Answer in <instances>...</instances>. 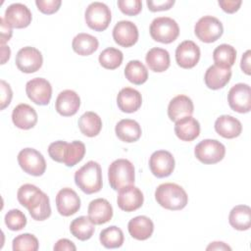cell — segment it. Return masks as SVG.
<instances>
[{"instance_id": "1", "label": "cell", "mask_w": 251, "mask_h": 251, "mask_svg": "<svg viewBox=\"0 0 251 251\" xmlns=\"http://www.w3.org/2000/svg\"><path fill=\"white\" fill-rule=\"evenodd\" d=\"M19 203L27 209L31 218L35 221H44L51 216L50 200L46 193L37 186L23 184L17 193Z\"/></svg>"}, {"instance_id": "2", "label": "cell", "mask_w": 251, "mask_h": 251, "mask_svg": "<svg viewBox=\"0 0 251 251\" xmlns=\"http://www.w3.org/2000/svg\"><path fill=\"white\" fill-rule=\"evenodd\" d=\"M48 154L52 160L63 163L67 167H74L83 159L85 155V145L78 140L72 141L71 143L58 140L49 145Z\"/></svg>"}, {"instance_id": "3", "label": "cell", "mask_w": 251, "mask_h": 251, "mask_svg": "<svg viewBox=\"0 0 251 251\" xmlns=\"http://www.w3.org/2000/svg\"><path fill=\"white\" fill-rule=\"evenodd\" d=\"M155 199L160 206L171 211L181 210L188 202L185 190L180 185L173 182L160 184L155 190Z\"/></svg>"}, {"instance_id": "4", "label": "cell", "mask_w": 251, "mask_h": 251, "mask_svg": "<svg viewBox=\"0 0 251 251\" xmlns=\"http://www.w3.org/2000/svg\"><path fill=\"white\" fill-rule=\"evenodd\" d=\"M75 182L86 194H93L100 191L103 185L100 165L95 161H88L75 173Z\"/></svg>"}, {"instance_id": "5", "label": "cell", "mask_w": 251, "mask_h": 251, "mask_svg": "<svg viewBox=\"0 0 251 251\" xmlns=\"http://www.w3.org/2000/svg\"><path fill=\"white\" fill-rule=\"evenodd\" d=\"M134 167L126 159H117L111 163L108 169V180L114 190L132 185L134 183Z\"/></svg>"}, {"instance_id": "6", "label": "cell", "mask_w": 251, "mask_h": 251, "mask_svg": "<svg viewBox=\"0 0 251 251\" xmlns=\"http://www.w3.org/2000/svg\"><path fill=\"white\" fill-rule=\"evenodd\" d=\"M149 31L155 41L169 44L177 38L179 27L177 23L172 18L159 17L152 21Z\"/></svg>"}, {"instance_id": "7", "label": "cell", "mask_w": 251, "mask_h": 251, "mask_svg": "<svg viewBox=\"0 0 251 251\" xmlns=\"http://www.w3.org/2000/svg\"><path fill=\"white\" fill-rule=\"evenodd\" d=\"M86 25L95 31L105 30L112 20L110 8L102 2L90 3L84 14Z\"/></svg>"}, {"instance_id": "8", "label": "cell", "mask_w": 251, "mask_h": 251, "mask_svg": "<svg viewBox=\"0 0 251 251\" xmlns=\"http://www.w3.org/2000/svg\"><path fill=\"white\" fill-rule=\"evenodd\" d=\"M195 157L203 164L212 165L222 161L226 155L225 145L216 139H204L194 148Z\"/></svg>"}, {"instance_id": "9", "label": "cell", "mask_w": 251, "mask_h": 251, "mask_svg": "<svg viewBox=\"0 0 251 251\" xmlns=\"http://www.w3.org/2000/svg\"><path fill=\"white\" fill-rule=\"evenodd\" d=\"M224 32L223 24L213 16H204L198 20L194 26V33L199 40L205 43L217 41Z\"/></svg>"}, {"instance_id": "10", "label": "cell", "mask_w": 251, "mask_h": 251, "mask_svg": "<svg viewBox=\"0 0 251 251\" xmlns=\"http://www.w3.org/2000/svg\"><path fill=\"white\" fill-rule=\"evenodd\" d=\"M18 163L25 173L34 176H42L46 170V162L43 155L33 148L21 150L18 154Z\"/></svg>"}, {"instance_id": "11", "label": "cell", "mask_w": 251, "mask_h": 251, "mask_svg": "<svg viewBox=\"0 0 251 251\" xmlns=\"http://www.w3.org/2000/svg\"><path fill=\"white\" fill-rule=\"evenodd\" d=\"M17 68L25 74L37 72L43 63L41 52L31 46H25L20 49L16 55Z\"/></svg>"}, {"instance_id": "12", "label": "cell", "mask_w": 251, "mask_h": 251, "mask_svg": "<svg viewBox=\"0 0 251 251\" xmlns=\"http://www.w3.org/2000/svg\"><path fill=\"white\" fill-rule=\"evenodd\" d=\"M25 92L29 100L36 105L49 104L52 97V86L50 82L42 77H34L25 84Z\"/></svg>"}, {"instance_id": "13", "label": "cell", "mask_w": 251, "mask_h": 251, "mask_svg": "<svg viewBox=\"0 0 251 251\" xmlns=\"http://www.w3.org/2000/svg\"><path fill=\"white\" fill-rule=\"evenodd\" d=\"M229 107L237 113H248L251 110V89L246 83L234 84L227 93Z\"/></svg>"}, {"instance_id": "14", "label": "cell", "mask_w": 251, "mask_h": 251, "mask_svg": "<svg viewBox=\"0 0 251 251\" xmlns=\"http://www.w3.org/2000/svg\"><path fill=\"white\" fill-rule=\"evenodd\" d=\"M151 173L159 177L169 176L175 170V158L171 152L166 150L155 151L149 159Z\"/></svg>"}, {"instance_id": "15", "label": "cell", "mask_w": 251, "mask_h": 251, "mask_svg": "<svg viewBox=\"0 0 251 251\" xmlns=\"http://www.w3.org/2000/svg\"><path fill=\"white\" fill-rule=\"evenodd\" d=\"M200 59V48L192 40H184L176 49V61L182 69H191Z\"/></svg>"}, {"instance_id": "16", "label": "cell", "mask_w": 251, "mask_h": 251, "mask_svg": "<svg viewBox=\"0 0 251 251\" xmlns=\"http://www.w3.org/2000/svg\"><path fill=\"white\" fill-rule=\"evenodd\" d=\"M144 201L141 190L134 185H127L119 190L117 203L121 210L125 212H133L139 209Z\"/></svg>"}, {"instance_id": "17", "label": "cell", "mask_w": 251, "mask_h": 251, "mask_svg": "<svg viewBox=\"0 0 251 251\" xmlns=\"http://www.w3.org/2000/svg\"><path fill=\"white\" fill-rule=\"evenodd\" d=\"M56 207L60 215L70 217L78 212L80 198L74 189L70 187L62 188L56 195Z\"/></svg>"}, {"instance_id": "18", "label": "cell", "mask_w": 251, "mask_h": 251, "mask_svg": "<svg viewBox=\"0 0 251 251\" xmlns=\"http://www.w3.org/2000/svg\"><path fill=\"white\" fill-rule=\"evenodd\" d=\"M6 23L14 28H25L32 20L30 10L22 3H14L7 7L4 15Z\"/></svg>"}, {"instance_id": "19", "label": "cell", "mask_w": 251, "mask_h": 251, "mask_svg": "<svg viewBox=\"0 0 251 251\" xmlns=\"http://www.w3.org/2000/svg\"><path fill=\"white\" fill-rule=\"evenodd\" d=\"M113 38L120 46L131 47L138 40L137 26L130 21H120L113 28Z\"/></svg>"}, {"instance_id": "20", "label": "cell", "mask_w": 251, "mask_h": 251, "mask_svg": "<svg viewBox=\"0 0 251 251\" xmlns=\"http://www.w3.org/2000/svg\"><path fill=\"white\" fill-rule=\"evenodd\" d=\"M80 106L78 94L71 89L63 90L57 96L55 102L56 111L63 117H71L76 114Z\"/></svg>"}, {"instance_id": "21", "label": "cell", "mask_w": 251, "mask_h": 251, "mask_svg": "<svg viewBox=\"0 0 251 251\" xmlns=\"http://www.w3.org/2000/svg\"><path fill=\"white\" fill-rule=\"evenodd\" d=\"M87 213L89 220L94 225H103L111 221L113 217V207L108 200L97 198L89 203Z\"/></svg>"}, {"instance_id": "22", "label": "cell", "mask_w": 251, "mask_h": 251, "mask_svg": "<svg viewBox=\"0 0 251 251\" xmlns=\"http://www.w3.org/2000/svg\"><path fill=\"white\" fill-rule=\"evenodd\" d=\"M13 124L21 129H30L37 123V113L28 104H19L12 112Z\"/></svg>"}, {"instance_id": "23", "label": "cell", "mask_w": 251, "mask_h": 251, "mask_svg": "<svg viewBox=\"0 0 251 251\" xmlns=\"http://www.w3.org/2000/svg\"><path fill=\"white\" fill-rule=\"evenodd\" d=\"M231 77L230 68H225L218 65L209 67L204 75V81L208 88L217 90L225 87Z\"/></svg>"}, {"instance_id": "24", "label": "cell", "mask_w": 251, "mask_h": 251, "mask_svg": "<svg viewBox=\"0 0 251 251\" xmlns=\"http://www.w3.org/2000/svg\"><path fill=\"white\" fill-rule=\"evenodd\" d=\"M194 111L192 100L186 95H177L174 97L168 106V116L171 121L176 122L184 117L191 116Z\"/></svg>"}, {"instance_id": "25", "label": "cell", "mask_w": 251, "mask_h": 251, "mask_svg": "<svg viewBox=\"0 0 251 251\" xmlns=\"http://www.w3.org/2000/svg\"><path fill=\"white\" fill-rule=\"evenodd\" d=\"M117 104L122 112L133 113L141 107L142 97L138 90L131 87H125L118 93Z\"/></svg>"}, {"instance_id": "26", "label": "cell", "mask_w": 251, "mask_h": 251, "mask_svg": "<svg viewBox=\"0 0 251 251\" xmlns=\"http://www.w3.org/2000/svg\"><path fill=\"white\" fill-rule=\"evenodd\" d=\"M175 133L182 141H192L199 136L200 124L191 116L184 117L176 122Z\"/></svg>"}, {"instance_id": "27", "label": "cell", "mask_w": 251, "mask_h": 251, "mask_svg": "<svg viewBox=\"0 0 251 251\" xmlns=\"http://www.w3.org/2000/svg\"><path fill=\"white\" fill-rule=\"evenodd\" d=\"M215 130L221 136L231 139L240 135L242 126L239 120L229 115L220 116L215 122Z\"/></svg>"}, {"instance_id": "28", "label": "cell", "mask_w": 251, "mask_h": 251, "mask_svg": "<svg viewBox=\"0 0 251 251\" xmlns=\"http://www.w3.org/2000/svg\"><path fill=\"white\" fill-rule=\"evenodd\" d=\"M127 229L131 237L137 240H146L154 231V224L146 216H137L128 222Z\"/></svg>"}, {"instance_id": "29", "label": "cell", "mask_w": 251, "mask_h": 251, "mask_svg": "<svg viewBox=\"0 0 251 251\" xmlns=\"http://www.w3.org/2000/svg\"><path fill=\"white\" fill-rule=\"evenodd\" d=\"M115 132L120 140L126 143L137 141L142 133L139 124L136 121L130 119L121 120L116 125Z\"/></svg>"}, {"instance_id": "30", "label": "cell", "mask_w": 251, "mask_h": 251, "mask_svg": "<svg viewBox=\"0 0 251 251\" xmlns=\"http://www.w3.org/2000/svg\"><path fill=\"white\" fill-rule=\"evenodd\" d=\"M145 61L149 69L155 73H163L167 71L171 64L169 52L166 49L159 47L151 48L146 54Z\"/></svg>"}, {"instance_id": "31", "label": "cell", "mask_w": 251, "mask_h": 251, "mask_svg": "<svg viewBox=\"0 0 251 251\" xmlns=\"http://www.w3.org/2000/svg\"><path fill=\"white\" fill-rule=\"evenodd\" d=\"M229 225L237 230H247L251 226V209L247 205H237L228 216Z\"/></svg>"}, {"instance_id": "32", "label": "cell", "mask_w": 251, "mask_h": 251, "mask_svg": "<svg viewBox=\"0 0 251 251\" xmlns=\"http://www.w3.org/2000/svg\"><path fill=\"white\" fill-rule=\"evenodd\" d=\"M78 128L81 133L88 137L98 135L102 128V120L94 112L88 111L78 119Z\"/></svg>"}, {"instance_id": "33", "label": "cell", "mask_w": 251, "mask_h": 251, "mask_svg": "<svg viewBox=\"0 0 251 251\" xmlns=\"http://www.w3.org/2000/svg\"><path fill=\"white\" fill-rule=\"evenodd\" d=\"M99 46L98 39L88 33H78L76 34L72 42V47L74 51L80 56H88L94 53Z\"/></svg>"}, {"instance_id": "34", "label": "cell", "mask_w": 251, "mask_h": 251, "mask_svg": "<svg viewBox=\"0 0 251 251\" xmlns=\"http://www.w3.org/2000/svg\"><path fill=\"white\" fill-rule=\"evenodd\" d=\"M71 233L78 240L85 241L91 238L95 231L94 224L89 220L88 217L80 216L73 220L70 225Z\"/></svg>"}, {"instance_id": "35", "label": "cell", "mask_w": 251, "mask_h": 251, "mask_svg": "<svg viewBox=\"0 0 251 251\" xmlns=\"http://www.w3.org/2000/svg\"><path fill=\"white\" fill-rule=\"evenodd\" d=\"M125 75L128 81L140 85L148 78V71L144 64L138 60L129 61L125 68Z\"/></svg>"}, {"instance_id": "36", "label": "cell", "mask_w": 251, "mask_h": 251, "mask_svg": "<svg viewBox=\"0 0 251 251\" xmlns=\"http://www.w3.org/2000/svg\"><path fill=\"white\" fill-rule=\"evenodd\" d=\"M236 59V50L229 44H221L215 48L213 52V60L215 65L231 68Z\"/></svg>"}, {"instance_id": "37", "label": "cell", "mask_w": 251, "mask_h": 251, "mask_svg": "<svg viewBox=\"0 0 251 251\" xmlns=\"http://www.w3.org/2000/svg\"><path fill=\"white\" fill-rule=\"evenodd\" d=\"M99 240L101 244L108 249L119 248L123 245L125 240L124 232L120 227L116 226H111L104 228L100 232Z\"/></svg>"}, {"instance_id": "38", "label": "cell", "mask_w": 251, "mask_h": 251, "mask_svg": "<svg viewBox=\"0 0 251 251\" xmlns=\"http://www.w3.org/2000/svg\"><path fill=\"white\" fill-rule=\"evenodd\" d=\"M124 59V55L121 50L108 47L104 49L99 55V63L100 65L107 70H115L122 65Z\"/></svg>"}, {"instance_id": "39", "label": "cell", "mask_w": 251, "mask_h": 251, "mask_svg": "<svg viewBox=\"0 0 251 251\" xmlns=\"http://www.w3.org/2000/svg\"><path fill=\"white\" fill-rule=\"evenodd\" d=\"M14 251H36L39 247L37 238L30 233L19 234L13 239Z\"/></svg>"}, {"instance_id": "40", "label": "cell", "mask_w": 251, "mask_h": 251, "mask_svg": "<svg viewBox=\"0 0 251 251\" xmlns=\"http://www.w3.org/2000/svg\"><path fill=\"white\" fill-rule=\"evenodd\" d=\"M4 220L7 227L13 231L21 230L26 225V218L25 214L18 209H12L8 211Z\"/></svg>"}, {"instance_id": "41", "label": "cell", "mask_w": 251, "mask_h": 251, "mask_svg": "<svg viewBox=\"0 0 251 251\" xmlns=\"http://www.w3.org/2000/svg\"><path fill=\"white\" fill-rule=\"evenodd\" d=\"M121 12L127 16H136L141 12L142 2L140 0H118Z\"/></svg>"}, {"instance_id": "42", "label": "cell", "mask_w": 251, "mask_h": 251, "mask_svg": "<svg viewBox=\"0 0 251 251\" xmlns=\"http://www.w3.org/2000/svg\"><path fill=\"white\" fill-rule=\"evenodd\" d=\"M35 4L37 9L46 15H51L56 13L62 4L61 0H36Z\"/></svg>"}, {"instance_id": "43", "label": "cell", "mask_w": 251, "mask_h": 251, "mask_svg": "<svg viewBox=\"0 0 251 251\" xmlns=\"http://www.w3.org/2000/svg\"><path fill=\"white\" fill-rule=\"evenodd\" d=\"M0 88H1V100H0V109L4 110L9 104L11 103L12 97H13V91L11 89V86L9 83H7L5 80L0 81Z\"/></svg>"}, {"instance_id": "44", "label": "cell", "mask_w": 251, "mask_h": 251, "mask_svg": "<svg viewBox=\"0 0 251 251\" xmlns=\"http://www.w3.org/2000/svg\"><path fill=\"white\" fill-rule=\"evenodd\" d=\"M146 4L148 9L151 12H159V11H166L171 9L175 4V0H161V1L147 0Z\"/></svg>"}, {"instance_id": "45", "label": "cell", "mask_w": 251, "mask_h": 251, "mask_svg": "<svg viewBox=\"0 0 251 251\" xmlns=\"http://www.w3.org/2000/svg\"><path fill=\"white\" fill-rule=\"evenodd\" d=\"M219 5L228 14H233L240 8L242 1L241 0H219Z\"/></svg>"}, {"instance_id": "46", "label": "cell", "mask_w": 251, "mask_h": 251, "mask_svg": "<svg viewBox=\"0 0 251 251\" xmlns=\"http://www.w3.org/2000/svg\"><path fill=\"white\" fill-rule=\"evenodd\" d=\"M0 33H1V44H5L9 41L13 35L12 27L6 23L4 17L0 18Z\"/></svg>"}, {"instance_id": "47", "label": "cell", "mask_w": 251, "mask_h": 251, "mask_svg": "<svg viewBox=\"0 0 251 251\" xmlns=\"http://www.w3.org/2000/svg\"><path fill=\"white\" fill-rule=\"evenodd\" d=\"M53 249L55 251H64V250H68V251H75L76 250V247L75 245V243L67 238H62V239H59Z\"/></svg>"}, {"instance_id": "48", "label": "cell", "mask_w": 251, "mask_h": 251, "mask_svg": "<svg viewBox=\"0 0 251 251\" xmlns=\"http://www.w3.org/2000/svg\"><path fill=\"white\" fill-rule=\"evenodd\" d=\"M250 56H251V51L247 50L242 55L241 61H240V68H241L242 72L245 73L248 75L251 74V70H250Z\"/></svg>"}, {"instance_id": "49", "label": "cell", "mask_w": 251, "mask_h": 251, "mask_svg": "<svg viewBox=\"0 0 251 251\" xmlns=\"http://www.w3.org/2000/svg\"><path fill=\"white\" fill-rule=\"evenodd\" d=\"M206 250H231V248L226 244L225 242H222V241H214V242H211Z\"/></svg>"}, {"instance_id": "50", "label": "cell", "mask_w": 251, "mask_h": 251, "mask_svg": "<svg viewBox=\"0 0 251 251\" xmlns=\"http://www.w3.org/2000/svg\"><path fill=\"white\" fill-rule=\"evenodd\" d=\"M11 55V50L9 46L5 44H1V64L4 65L9 59Z\"/></svg>"}]
</instances>
